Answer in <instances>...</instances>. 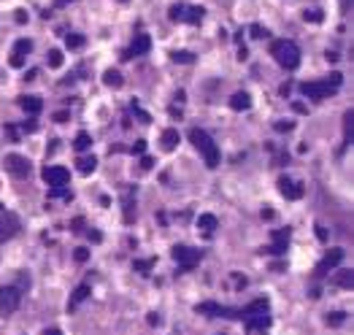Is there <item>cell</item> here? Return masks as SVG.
<instances>
[{
  "mask_svg": "<svg viewBox=\"0 0 354 335\" xmlns=\"http://www.w3.org/2000/svg\"><path fill=\"white\" fill-rule=\"evenodd\" d=\"M292 108H295L298 114H306V106H303V103H295V106H292Z\"/></svg>",
  "mask_w": 354,
  "mask_h": 335,
  "instance_id": "obj_46",
  "label": "cell"
},
{
  "mask_svg": "<svg viewBox=\"0 0 354 335\" xmlns=\"http://www.w3.org/2000/svg\"><path fill=\"white\" fill-rule=\"evenodd\" d=\"M16 22H19V24L28 22V14H24V11H16Z\"/></svg>",
  "mask_w": 354,
  "mask_h": 335,
  "instance_id": "obj_42",
  "label": "cell"
},
{
  "mask_svg": "<svg viewBox=\"0 0 354 335\" xmlns=\"http://www.w3.org/2000/svg\"><path fill=\"white\" fill-rule=\"evenodd\" d=\"M292 127H295V124H292L290 119H278V122L273 124V130H276V132H290Z\"/></svg>",
  "mask_w": 354,
  "mask_h": 335,
  "instance_id": "obj_34",
  "label": "cell"
},
{
  "mask_svg": "<svg viewBox=\"0 0 354 335\" xmlns=\"http://www.w3.org/2000/svg\"><path fill=\"white\" fill-rule=\"evenodd\" d=\"M316 236H319V240H324V238H327V230H324V227H322V224H319V227H316Z\"/></svg>",
  "mask_w": 354,
  "mask_h": 335,
  "instance_id": "obj_41",
  "label": "cell"
},
{
  "mask_svg": "<svg viewBox=\"0 0 354 335\" xmlns=\"http://www.w3.org/2000/svg\"><path fill=\"white\" fill-rule=\"evenodd\" d=\"M132 268H136L138 273H149L152 268H154V260H136V262H132Z\"/></svg>",
  "mask_w": 354,
  "mask_h": 335,
  "instance_id": "obj_30",
  "label": "cell"
},
{
  "mask_svg": "<svg viewBox=\"0 0 354 335\" xmlns=\"http://www.w3.org/2000/svg\"><path fill=\"white\" fill-rule=\"evenodd\" d=\"M3 165H6V170H8L11 176H16V178L30 176V170H32L30 160H28V157H22V154H6Z\"/></svg>",
  "mask_w": 354,
  "mask_h": 335,
  "instance_id": "obj_6",
  "label": "cell"
},
{
  "mask_svg": "<svg viewBox=\"0 0 354 335\" xmlns=\"http://www.w3.org/2000/svg\"><path fill=\"white\" fill-rule=\"evenodd\" d=\"M24 65V57H19V54H11V68H22Z\"/></svg>",
  "mask_w": 354,
  "mask_h": 335,
  "instance_id": "obj_37",
  "label": "cell"
},
{
  "mask_svg": "<svg viewBox=\"0 0 354 335\" xmlns=\"http://www.w3.org/2000/svg\"><path fill=\"white\" fill-rule=\"evenodd\" d=\"M216 227H219V219L214 216V214H200V216H198V230L203 232L206 238H211Z\"/></svg>",
  "mask_w": 354,
  "mask_h": 335,
  "instance_id": "obj_14",
  "label": "cell"
},
{
  "mask_svg": "<svg viewBox=\"0 0 354 335\" xmlns=\"http://www.w3.org/2000/svg\"><path fill=\"white\" fill-rule=\"evenodd\" d=\"M84 44H86V38L82 36V32H68V36H65V46H68V49H84Z\"/></svg>",
  "mask_w": 354,
  "mask_h": 335,
  "instance_id": "obj_23",
  "label": "cell"
},
{
  "mask_svg": "<svg viewBox=\"0 0 354 335\" xmlns=\"http://www.w3.org/2000/svg\"><path fill=\"white\" fill-rule=\"evenodd\" d=\"M46 62H49V68H60V65H62V52L52 49L49 54H46Z\"/></svg>",
  "mask_w": 354,
  "mask_h": 335,
  "instance_id": "obj_29",
  "label": "cell"
},
{
  "mask_svg": "<svg viewBox=\"0 0 354 335\" xmlns=\"http://www.w3.org/2000/svg\"><path fill=\"white\" fill-rule=\"evenodd\" d=\"M340 82H344V76H340V73H332V76L322 78V82H303L300 84V92L308 100H324L327 95H332V92L338 90Z\"/></svg>",
  "mask_w": 354,
  "mask_h": 335,
  "instance_id": "obj_2",
  "label": "cell"
},
{
  "mask_svg": "<svg viewBox=\"0 0 354 335\" xmlns=\"http://www.w3.org/2000/svg\"><path fill=\"white\" fill-rule=\"evenodd\" d=\"M270 57L282 65L284 70H295L300 65V49L295 41H273L270 44Z\"/></svg>",
  "mask_w": 354,
  "mask_h": 335,
  "instance_id": "obj_3",
  "label": "cell"
},
{
  "mask_svg": "<svg viewBox=\"0 0 354 335\" xmlns=\"http://www.w3.org/2000/svg\"><path fill=\"white\" fill-rule=\"evenodd\" d=\"M173 62H182V65H190V62H195V54L192 52H173Z\"/></svg>",
  "mask_w": 354,
  "mask_h": 335,
  "instance_id": "obj_28",
  "label": "cell"
},
{
  "mask_svg": "<svg viewBox=\"0 0 354 335\" xmlns=\"http://www.w3.org/2000/svg\"><path fill=\"white\" fill-rule=\"evenodd\" d=\"M44 335H62V330H57V327H52V330H44Z\"/></svg>",
  "mask_w": 354,
  "mask_h": 335,
  "instance_id": "obj_44",
  "label": "cell"
},
{
  "mask_svg": "<svg viewBox=\"0 0 354 335\" xmlns=\"http://www.w3.org/2000/svg\"><path fill=\"white\" fill-rule=\"evenodd\" d=\"M230 108L232 111H249L252 108V95L249 92H236L230 98Z\"/></svg>",
  "mask_w": 354,
  "mask_h": 335,
  "instance_id": "obj_16",
  "label": "cell"
},
{
  "mask_svg": "<svg viewBox=\"0 0 354 335\" xmlns=\"http://www.w3.org/2000/svg\"><path fill=\"white\" fill-rule=\"evenodd\" d=\"M200 254L198 249H192V246H173V260H176V265H178V273H186V270H192L198 262H200Z\"/></svg>",
  "mask_w": 354,
  "mask_h": 335,
  "instance_id": "obj_5",
  "label": "cell"
},
{
  "mask_svg": "<svg viewBox=\"0 0 354 335\" xmlns=\"http://www.w3.org/2000/svg\"><path fill=\"white\" fill-rule=\"evenodd\" d=\"M268 324H270V316H268V311H260L254 314V316H249L246 319V330H268Z\"/></svg>",
  "mask_w": 354,
  "mask_h": 335,
  "instance_id": "obj_15",
  "label": "cell"
},
{
  "mask_svg": "<svg viewBox=\"0 0 354 335\" xmlns=\"http://www.w3.org/2000/svg\"><path fill=\"white\" fill-rule=\"evenodd\" d=\"M249 32H252V38H257V41H262V38H268V30H265L262 24H252V28H249Z\"/></svg>",
  "mask_w": 354,
  "mask_h": 335,
  "instance_id": "obj_33",
  "label": "cell"
},
{
  "mask_svg": "<svg viewBox=\"0 0 354 335\" xmlns=\"http://www.w3.org/2000/svg\"><path fill=\"white\" fill-rule=\"evenodd\" d=\"M86 260H90V252H86L84 246H78L76 249V262H86Z\"/></svg>",
  "mask_w": 354,
  "mask_h": 335,
  "instance_id": "obj_35",
  "label": "cell"
},
{
  "mask_svg": "<svg viewBox=\"0 0 354 335\" xmlns=\"http://www.w3.org/2000/svg\"><path fill=\"white\" fill-rule=\"evenodd\" d=\"M78 173H84V176H90V173H95L98 168V157L95 154H84V157H78Z\"/></svg>",
  "mask_w": 354,
  "mask_h": 335,
  "instance_id": "obj_19",
  "label": "cell"
},
{
  "mask_svg": "<svg viewBox=\"0 0 354 335\" xmlns=\"http://www.w3.org/2000/svg\"><path fill=\"white\" fill-rule=\"evenodd\" d=\"M149 324H160V316H157V314H149Z\"/></svg>",
  "mask_w": 354,
  "mask_h": 335,
  "instance_id": "obj_45",
  "label": "cell"
},
{
  "mask_svg": "<svg viewBox=\"0 0 354 335\" xmlns=\"http://www.w3.org/2000/svg\"><path fill=\"white\" fill-rule=\"evenodd\" d=\"M19 106H22V108L28 111L30 116H36V114H41V108H44L41 98H36V95H24V98H19Z\"/></svg>",
  "mask_w": 354,
  "mask_h": 335,
  "instance_id": "obj_17",
  "label": "cell"
},
{
  "mask_svg": "<svg viewBox=\"0 0 354 335\" xmlns=\"http://www.w3.org/2000/svg\"><path fill=\"white\" fill-rule=\"evenodd\" d=\"M178 140H182V136H178V130H173V127H168V130L162 132V140H160V144H162V149L165 152H173L178 146Z\"/></svg>",
  "mask_w": 354,
  "mask_h": 335,
  "instance_id": "obj_18",
  "label": "cell"
},
{
  "mask_svg": "<svg viewBox=\"0 0 354 335\" xmlns=\"http://www.w3.org/2000/svg\"><path fill=\"white\" fill-rule=\"evenodd\" d=\"M152 165H154L152 157H141V170H152Z\"/></svg>",
  "mask_w": 354,
  "mask_h": 335,
  "instance_id": "obj_38",
  "label": "cell"
},
{
  "mask_svg": "<svg viewBox=\"0 0 354 335\" xmlns=\"http://www.w3.org/2000/svg\"><path fill=\"white\" fill-rule=\"evenodd\" d=\"M152 49V38L146 36V32H138L136 38H132V44L128 46V52L122 54V60H132V57H141L146 52Z\"/></svg>",
  "mask_w": 354,
  "mask_h": 335,
  "instance_id": "obj_9",
  "label": "cell"
},
{
  "mask_svg": "<svg viewBox=\"0 0 354 335\" xmlns=\"http://www.w3.org/2000/svg\"><path fill=\"white\" fill-rule=\"evenodd\" d=\"M190 140H192V146H195V149L203 154L206 168H216V165H219V149H216L214 138H211L206 130H200V127H192V130H190Z\"/></svg>",
  "mask_w": 354,
  "mask_h": 335,
  "instance_id": "obj_1",
  "label": "cell"
},
{
  "mask_svg": "<svg viewBox=\"0 0 354 335\" xmlns=\"http://www.w3.org/2000/svg\"><path fill=\"white\" fill-rule=\"evenodd\" d=\"M90 284H82V286H76V292H73V298H70V303H68V308H70V311H73V308H78V306H82L84 303V300L86 298H90Z\"/></svg>",
  "mask_w": 354,
  "mask_h": 335,
  "instance_id": "obj_20",
  "label": "cell"
},
{
  "mask_svg": "<svg viewBox=\"0 0 354 335\" xmlns=\"http://www.w3.org/2000/svg\"><path fill=\"white\" fill-rule=\"evenodd\" d=\"M344 319H346V314H340V311H332V314H327V324H332V327L344 324Z\"/></svg>",
  "mask_w": 354,
  "mask_h": 335,
  "instance_id": "obj_32",
  "label": "cell"
},
{
  "mask_svg": "<svg viewBox=\"0 0 354 335\" xmlns=\"http://www.w3.org/2000/svg\"><path fill=\"white\" fill-rule=\"evenodd\" d=\"M332 281H336L338 286H344V290H349V286H352V281H354V273H352V270H338V273H336V278H332Z\"/></svg>",
  "mask_w": 354,
  "mask_h": 335,
  "instance_id": "obj_25",
  "label": "cell"
},
{
  "mask_svg": "<svg viewBox=\"0 0 354 335\" xmlns=\"http://www.w3.org/2000/svg\"><path fill=\"white\" fill-rule=\"evenodd\" d=\"M19 216L16 214H0V244L3 240H8V238H14L16 232H19Z\"/></svg>",
  "mask_w": 354,
  "mask_h": 335,
  "instance_id": "obj_10",
  "label": "cell"
},
{
  "mask_svg": "<svg viewBox=\"0 0 354 335\" xmlns=\"http://www.w3.org/2000/svg\"><path fill=\"white\" fill-rule=\"evenodd\" d=\"M6 132H8V138H14V140H16V136H19L16 127H6Z\"/></svg>",
  "mask_w": 354,
  "mask_h": 335,
  "instance_id": "obj_43",
  "label": "cell"
},
{
  "mask_svg": "<svg viewBox=\"0 0 354 335\" xmlns=\"http://www.w3.org/2000/svg\"><path fill=\"white\" fill-rule=\"evenodd\" d=\"M54 122H68V111H57L54 114Z\"/></svg>",
  "mask_w": 354,
  "mask_h": 335,
  "instance_id": "obj_40",
  "label": "cell"
},
{
  "mask_svg": "<svg viewBox=\"0 0 354 335\" xmlns=\"http://www.w3.org/2000/svg\"><path fill=\"white\" fill-rule=\"evenodd\" d=\"M41 176H44V182L49 186H68V182H70V173L65 170V168H60V165H46Z\"/></svg>",
  "mask_w": 354,
  "mask_h": 335,
  "instance_id": "obj_8",
  "label": "cell"
},
{
  "mask_svg": "<svg viewBox=\"0 0 354 335\" xmlns=\"http://www.w3.org/2000/svg\"><path fill=\"white\" fill-rule=\"evenodd\" d=\"M136 219V214H132V192L128 190L124 192V222H132Z\"/></svg>",
  "mask_w": 354,
  "mask_h": 335,
  "instance_id": "obj_27",
  "label": "cell"
},
{
  "mask_svg": "<svg viewBox=\"0 0 354 335\" xmlns=\"http://www.w3.org/2000/svg\"><path fill=\"white\" fill-rule=\"evenodd\" d=\"M170 22H186V24H200L206 16V11L200 8V6H190V3H176L170 6L168 11Z\"/></svg>",
  "mask_w": 354,
  "mask_h": 335,
  "instance_id": "obj_4",
  "label": "cell"
},
{
  "mask_svg": "<svg viewBox=\"0 0 354 335\" xmlns=\"http://www.w3.org/2000/svg\"><path fill=\"white\" fill-rule=\"evenodd\" d=\"M349 6H352V0H340V8L344 11H349Z\"/></svg>",
  "mask_w": 354,
  "mask_h": 335,
  "instance_id": "obj_47",
  "label": "cell"
},
{
  "mask_svg": "<svg viewBox=\"0 0 354 335\" xmlns=\"http://www.w3.org/2000/svg\"><path fill=\"white\" fill-rule=\"evenodd\" d=\"M286 246H290V230H273V246H268L265 252L286 254Z\"/></svg>",
  "mask_w": 354,
  "mask_h": 335,
  "instance_id": "obj_13",
  "label": "cell"
},
{
  "mask_svg": "<svg viewBox=\"0 0 354 335\" xmlns=\"http://www.w3.org/2000/svg\"><path fill=\"white\" fill-rule=\"evenodd\" d=\"M303 19H306V22H322V11H319V8H306Z\"/></svg>",
  "mask_w": 354,
  "mask_h": 335,
  "instance_id": "obj_31",
  "label": "cell"
},
{
  "mask_svg": "<svg viewBox=\"0 0 354 335\" xmlns=\"http://www.w3.org/2000/svg\"><path fill=\"white\" fill-rule=\"evenodd\" d=\"M278 192H282L286 200H300L303 198V184L295 182V178H290V176H282L278 178Z\"/></svg>",
  "mask_w": 354,
  "mask_h": 335,
  "instance_id": "obj_11",
  "label": "cell"
},
{
  "mask_svg": "<svg viewBox=\"0 0 354 335\" xmlns=\"http://www.w3.org/2000/svg\"><path fill=\"white\" fill-rule=\"evenodd\" d=\"M130 152H132V154H144V152H146V140H136V144L130 146Z\"/></svg>",
  "mask_w": 354,
  "mask_h": 335,
  "instance_id": "obj_36",
  "label": "cell"
},
{
  "mask_svg": "<svg viewBox=\"0 0 354 335\" xmlns=\"http://www.w3.org/2000/svg\"><path fill=\"white\" fill-rule=\"evenodd\" d=\"M22 130H24V132H36V130H38V124L30 119V122H24V124H22Z\"/></svg>",
  "mask_w": 354,
  "mask_h": 335,
  "instance_id": "obj_39",
  "label": "cell"
},
{
  "mask_svg": "<svg viewBox=\"0 0 354 335\" xmlns=\"http://www.w3.org/2000/svg\"><path fill=\"white\" fill-rule=\"evenodd\" d=\"M340 262H344V249H330L322 260H319V265H316V276H324L327 270L338 268Z\"/></svg>",
  "mask_w": 354,
  "mask_h": 335,
  "instance_id": "obj_12",
  "label": "cell"
},
{
  "mask_svg": "<svg viewBox=\"0 0 354 335\" xmlns=\"http://www.w3.org/2000/svg\"><path fill=\"white\" fill-rule=\"evenodd\" d=\"M103 84L106 86H114V90H119V86H122L124 84V78H122V73H119V70H106L103 73Z\"/></svg>",
  "mask_w": 354,
  "mask_h": 335,
  "instance_id": "obj_22",
  "label": "cell"
},
{
  "mask_svg": "<svg viewBox=\"0 0 354 335\" xmlns=\"http://www.w3.org/2000/svg\"><path fill=\"white\" fill-rule=\"evenodd\" d=\"M122 3H128V0H122Z\"/></svg>",
  "mask_w": 354,
  "mask_h": 335,
  "instance_id": "obj_48",
  "label": "cell"
},
{
  "mask_svg": "<svg viewBox=\"0 0 354 335\" xmlns=\"http://www.w3.org/2000/svg\"><path fill=\"white\" fill-rule=\"evenodd\" d=\"M92 146V138H90V132H78L76 140H73V149L76 152H86Z\"/></svg>",
  "mask_w": 354,
  "mask_h": 335,
  "instance_id": "obj_26",
  "label": "cell"
},
{
  "mask_svg": "<svg viewBox=\"0 0 354 335\" xmlns=\"http://www.w3.org/2000/svg\"><path fill=\"white\" fill-rule=\"evenodd\" d=\"M19 300H22V294H19L16 286H0V314H3V316H8V314L16 311Z\"/></svg>",
  "mask_w": 354,
  "mask_h": 335,
  "instance_id": "obj_7",
  "label": "cell"
},
{
  "mask_svg": "<svg viewBox=\"0 0 354 335\" xmlns=\"http://www.w3.org/2000/svg\"><path fill=\"white\" fill-rule=\"evenodd\" d=\"M32 52V41L30 38H19V41L14 44V54H19V57H28Z\"/></svg>",
  "mask_w": 354,
  "mask_h": 335,
  "instance_id": "obj_24",
  "label": "cell"
},
{
  "mask_svg": "<svg viewBox=\"0 0 354 335\" xmlns=\"http://www.w3.org/2000/svg\"><path fill=\"white\" fill-rule=\"evenodd\" d=\"M344 140H346V146L354 144V114L352 111L344 114Z\"/></svg>",
  "mask_w": 354,
  "mask_h": 335,
  "instance_id": "obj_21",
  "label": "cell"
}]
</instances>
